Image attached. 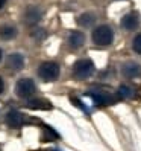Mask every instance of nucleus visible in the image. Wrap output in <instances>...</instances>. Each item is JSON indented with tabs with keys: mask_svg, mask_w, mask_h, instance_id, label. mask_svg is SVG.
Returning <instances> with one entry per match:
<instances>
[{
	"mask_svg": "<svg viewBox=\"0 0 141 151\" xmlns=\"http://www.w3.org/2000/svg\"><path fill=\"white\" fill-rule=\"evenodd\" d=\"M117 93L120 98H130V96H134V88H130L128 86H121Z\"/></svg>",
	"mask_w": 141,
	"mask_h": 151,
	"instance_id": "dca6fc26",
	"label": "nucleus"
},
{
	"mask_svg": "<svg viewBox=\"0 0 141 151\" xmlns=\"http://www.w3.org/2000/svg\"><path fill=\"white\" fill-rule=\"evenodd\" d=\"M0 60H2V50H0Z\"/></svg>",
	"mask_w": 141,
	"mask_h": 151,
	"instance_id": "aec40b11",
	"label": "nucleus"
},
{
	"mask_svg": "<svg viewBox=\"0 0 141 151\" xmlns=\"http://www.w3.org/2000/svg\"><path fill=\"white\" fill-rule=\"evenodd\" d=\"M138 23H140L138 15L134 14V12H130V14H126L121 19V28H125L128 31H132V29H135L137 26H138Z\"/></svg>",
	"mask_w": 141,
	"mask_h": 151,
	"instance_id": "423d86ee",
	"label": "nucleus"
},
{
	"mask_svg": "<svg viewBox=\"0 0 141 151\" xmlns=\"http://www.w3.org/2000/svg\"><path fill=\"white\" fill-rule=\"evenodd\" d=\"M38 75L44 81H55L59 76V66L56 63H44L38 69Z\"/></svg>",
	"mask_w": 141,
	"mask_h": 151,
	"instance_id": "7ed1b4c3",
	"label": "nucleus"
},
{
	"mask_svg": "<svg viewBox=\"0 0 141 151\" xmlns=\"http://www.w3.org/2000/svg\"><path fill=\"white\" fill-rule=\"evenodd\" d=\"M0 37L5 38V40L12 38V37H15V29L12 26H3V28L0 29Z\"/></svg>",
	"mask_w": 141,
	"mask_h": 151,
	"instance_id": "4468645a",
	"label": "nucleus"
},
{
	"mask_svg": "<svg viewBox=\"0 0 141 151\" xmlns=\"http://www.w3.org/2000/svg\"><path fill=\"white\" fill-rule=\"evenodd\" d=\"M26 23L28 24H33V23H37L40 20V17H41V12L37 9V8H29L28 11H26Z\"/></svg>",
	"mask_w": 141,
	"mask_h": 151,
	"instance_id": "9b49d317",
	"label": "nucleus"
},
{
	"mask_svg": "<svg viewBox=\"0 0 141 151\" xmlns=\"http://www.w3.org/2000/svg\"><path fill=\"white\" fill-rule=\"evenodd\" d=\"M24 66V58L20 54H12L8 58V67H11L12 70H21Z\"/></svg>",
	"mask_w": 141,
	"mask_h": 151,
	"instance_id": "6e6552de",
	"label": "nucleus"
},
{
	"mask_svg": "<svg viewBox=\"0 0 141 151\" xmlns=\"http://www.w3.org/2000/svg\"><path fill=\"white\" fill-rule=\"evenodd\" d=\"M6 122H8V125L12 127V128H18L23 125V122H24V118H23V114L20 111H15V110H11L9 113L6 114Z\"/></svg>",
	"mask_w": 141,
	"mask_h": 151,
	"instance_id": "39448f33",
	"label": "nucleus"
},
{
	"mask_svg": "<svg viewBox=\"0 0 141 151\" xmlns=\"http://www.w3.org/2000/svg\"><path fill=\"white\" fill-rule=\"evenodd\" d=\"M15 92L20 98H30L33 93H35V84L32 79L29 78H23L20 79L15 86Z\"/></svg>",
	"mask_w": 141,
	"mask_h": 151,
	"instance_id": "20e7f679",
	"label": "nucleus"
},
{
	"mask_svg": "<svg viewBox=\"0 0 141 151\" xmlns=\"http://www.w3.org/2000/svg\"><path fill=\"white\" fill-rule=\"evenodd\" d=\"M84 41H85V37H84V34L79 32V31L72 32V34H70V37H68V43H70V46H72L73 49L81 47L84 44Z\"/></svg>",
	"mask_w": 141,
	"mask_h": 151,
	"instance_id": "1a4fd4ad",
	"label": "nucleus"
},
{
	"mask_svg": "<svg viewBox=\"0 0 141 151\" xmlns=\"http://www.w3.org/2000/svg\"><path fill=\"white\" fill-rule=\"evenodd\" d=\"M3 92V81H2V78H0V93Z\"/></svg>",
	"mask_w": 141,
	"mask_h": 151,
	"instance_id": "a211bd4d",
	"label": "nucleus"
},
{
	"mask_svg": "<svg viewBox=\"0 0 141 151\" xmlns=\"http://www.w3.org/2000/svg\"><path fill=\"white\" fill-rule=\"evenodd\" d=\"M134 49H135V52L141 54V34H140V35H137L135 40H134Z\"/></svg>",
	"mask_w": 141,
	"mask_h": 151,
	"instance_id": "f3484780",
	"label": "nucleus"
},
{
	"mask_svg": "<svg viewBox=\"0 0 141 151\" xmlns=\"http://www.w3.org/2000/svg\"><path fill=\"white\" fill-rule=\"evenodd\" d=\"M123 73L129 78H134L137 75H140V66L138 64H134V63H129L126 66H123Z\"/></svg>",
	"mask_w": 141,
	"mask_h": 151,
	"instance_id": "f8f14e48",
	"label": "nucleus"
},
{
	"mask_svg": "<svg viewBox=\"0 0 141 151\" xmlns=\"http://www.w3.org/2000/svg\"><path fill=\"white\" fill-rule=\"evenodd\" d=\"M90 96L93 98V101H94L96 104H97V105H109V104H112V102H114L112 96H111V95H108V93H103V92H97V93L91 92V93H90Z\"/></svg>",
	"mask_w": 141,
	"mask_h": 151,
	"instance_id": "0eeeda50",
	"label": "nucleus"
},
{
	"mask_svg": "<svg viewBox=\"0 0 141 151\" xmlns=\"http://www.w3.org/2000/svg\"><path fill=\"white\" fill-rule=\"evenodd\" d=\"M28 107L33 109V110H50L52 109V104L49 101H44V99H32L28 102Z\"/></svg>",
	"mask_w": 141,
	"mask_h": 151,
	"instance_id": "9d476101",
	"label": "nucleus"
},
{
	"mask_svg": "<svg viewBox=\"0 0 141 151\" xmlns=\"http://www.w3.org/2000/svg\"><path fill=\"white\" fill-rule=\"evenodd\" d=\"M114 34L109 26H99L93 31V41L97 46H108L112 43Z\"/></svg>",
	"mask_w": 141,
	"mask_h": 151,
	"instance_id": "f257e3e1",
	"label": "nucleus"
},
{
	"mask_svg": "<svg viewBox=\"0 0 141 151\" xmlns=\"http://www.w3.org/2000/svg\"><path fill=\"white\" fill-rule=\"evenodd\" d=\"M79 24H82V26H90L94 23V15L93 14H84L79 17V20H77Z\"/></svg>",
	"mask_w": 141,
	"mask_h": 151,
	"instance_id": "2eb2a0df",
	"label": "nucleus"
},
{
	"mask_svg": "<svg viewBox=\"0 0 141 151\" xmlns=\"http://www.w3.org/2000/svg\"><path fill=\"white\" fill-rule=\"evenodd\" d=\"M41 139H43V142H52V140L58 139V133L50 127H44V134Z\"/></svg>",
	"mask_w": 141,
	"mask_h": 151,
	"instance_id": "ddd939ff",
	"label": "nucleus"
},
{
	"mask_svg": "<svg viewBox=\"0 0 141 151\" xmlns=\"http://www.w3.org/2000/svg\"><path fill=\"white\" fill-rule=\"evenodd\" d=\"M3 3H5V0H0V6H2Z\"/></svg>",
	"mask_w": 141,
	"mask_h": 151,
	"instance_id": "6ab92c4d",
	"label": "nucleus"
},
{
	"mask_svg": "<svg viewBox=\"0 0 141 151\" xmlns=\"http://www.w3.org/2000/svg\"><path fill=\"white\" fill-rule=\"evenodd\" d=\"M94 72V64L91 60H79L73 66V76L77 79H85Z\"/></svg>",
	"mask_w": 141,
	"mask_h": 151,
	"instance_id": "f03ea898",
	"label": "nucleus"
}]
</instances>
